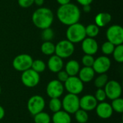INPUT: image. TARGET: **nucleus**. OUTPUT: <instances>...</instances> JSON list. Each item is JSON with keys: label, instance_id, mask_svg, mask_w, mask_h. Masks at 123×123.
I'll use <instances>...</instances> for the list:
<instances>
[{"label": "nucleus", "instance_id": "39448f33", "mask_svg": "<svg viewBox=\"0 0 123 123\" xmlns=\"http://www.w3.org/2000/svg\"><path fill=\"white\" fill-rule=\"evenodd\" d=\"M106 36L107 41L112 43L114 45H122L123 43V27L117 25L110 26L106 32Z\"/></svg>", "mask_w": 123, "mask_h": 123}, {"label": "nucleus", "instance_id": "a19ab883", "mask_svg": "<svg viewBox=\"0 0 123 123\" xmlns=\"http://www.w3.org/2000/svg\"><path fill=\"white\" fill-rule=\"evenodd\" d=\"M34 4L40 6L44 4V0H34Z\"/></svg>", "mask_w": 123, "mask_h": 123}, {"label": "nucleus", "instance_id": "37998d69", "mask_svg": "<svg viewBox=\"0 0 123 123\" xmlns=\"http://www.w3.org/2000/svg\"><path fill=\"white\" fill-rule=\"evenodd\" d=\"M123 123V122H121V123Z\"/></svg>", "mask_w": 123, "mask_h": 123}, {"label": "nucleus", "instance_id": "c756f323", "mask_svg": "<svg viewBox=\"0 0 123 123\" xmlns=\"http://www.w3.org/2000/svg\"><path fill=\"white\" fill-rule=\"evenodd\" d=\"M112 108L113 111L122 114L123 112V99L121 97L112 100Z\"/></svg>", "mask_w": 123, "mask_h": 123}, {"label": "nucleus", "instance_id": "2eb2a0df", "mask_svg": "<svg viewBox=\"0 0 123 123\" xmlns=\"http://www.w3.org/2000/svg\"><path fill=\"white\" fill-rule=\"evenodd\" d=\"M95 110L97 116L103 120L110 118L114 112L111 105L105 102H102L97 104Z\"/></svg>", "mask_w": 123, "mask_h": 123}, {"label": "nucleus", "instance_id": "20e7f679", "mask_svg": "<svg viewBox=\"0 0 123 123\" xmlns=\"http://www.w3.org/2000/svg\"><path fill=\"white\" fill-rule=\"evenodd\" d=\"M62 108L68 114H74L78 110L80 109L79 97L78 95L73 94H67L61 101Z\"/></svg>", "mask_w": 123, "mask_h": 123}, {"label": "nucleus", "instance_id": "bb28decb", "mask_svg": "<svg viewBox=\"0 0 123 123\" xmlns=\"http://www.w3.org/2000/svg\"><path fill=\"white\" fill-rule=\"evenodd\" d=\"M108 81V76L106 74H102L98 76L94 80V86L97 89H102L105 87Z\"/></svg>", "mask_w": 123, "mask_h": 123}, {"label": "nucleus", "instance_id": "1a4fd4ad", "mask_svg": "<svg viewBox=\"0 0 123 123\" xmlns=\"http://www.w3.org/2000/svg\"><path fill=\"white\" fill-rule=\"evenodd\" d=\"M64 89L70 94L78 95L84 90V83L76 76H69L64 82Z\"/></svg>", "mask_w": 123, "mask_h": 123}, {"label": "nucleus", "instance_id": "aec40b11", "mask_svg": "<svg viewBox=\"0 0 123 123\" xmlns=\"http://www.w3.org/2000/svg\"><path fill=\"white\" fill-rule=\"evenodd\" d=\"M112 20V15L107 12H99L98 13L94 19L95 25L99 27H103L108 25Z\"/></svg>", "mask_w": 123, "mask_h": 123}, {"label": "nucleus", "instance_id": "473e14b6", "mask_svg": "<svg viewBox=\"0 0 123 123\" xmlns=\"http://www.w3.org/2000/svg\"><path fill=\"white\" fill-rule=\"evenodd\" d=\"M94 61V58L92 55L85 54L81 59L82 64L84 65V66L86 67H92Z\"/></svg>", "mask_w": 123, "mask_h": 123}, {"label": "nucleus", "instance_id": "e433bc0d", "mask_svg": "<svg viewBox=\"0 0 123 123\" xmlns=\"http://www.w3.org/2000/svg\"><path fill=\"white\" fill-rule=\"evenodd\" d=\"M76 1L79 4H80L82 6L90 5L92 4V2L93 1V0H76Z\"/></svg>", "mask_w": 123, "mask_h": 123}, {"label": "nucleus", "instance_id": "c85d7f7f", "mask_svg": "<svg viewBox=\"0 0 123 123\" xmlns=\"http://www.w3.org/2000/svg\"><path fill=\"white\" fill-rule=\"evenodd\" d=\"M113 58L115 60V61L118 63H123V45H119L115 47L114 51L112 53Z\"/></svg>", "mask_w": 123, "mask_h": 123}, {"label": "nucleus", "instance_id": "cd10ccee", "mask_svg": "<svg viewBox=\"0 0 123 123\" xmlns=\"http://www.w3.org/2000/svg\"><path fill=\"white\" fill-rule=\"evenodd\" d=\"M31 68L34 70L35 71H36L37 73L40 74V73L43 72L45 70L46 65L44 61H43L42 60L37 59V60H35L32 61Z\"/></svg>", "mask_w": 123, "mask_h": 123}, {"label": "nucleus", "instance_id": "4468645a", "mask_svg": "<svg viewBox=\"0 0 123 123\" xmlns=\"http://www.w3.org/2000/svg\"><path fill=\"white\" fill-rule=\"evenodd\" d=\"M98 102L95 99L94 95L86 94L79 99V106L80 109L84 110L86 112L92 111L95 110Z\"/></svg>", "mask_w": 123, "mask_h": 123}, {"label": "nucleus", "instance_id": "5701e85b", "mask_svg": "<svg viewBox=\"0 0 123 123\" xmlns=\"http://www.w3.org/2000/svg\"><path fill=\"white\" fill-rule=\"evenodd\" d=\"M50 116L45 112H40L35 115H34V123H50Z\"/></svg>", "mask_w": 123, "mask_h": 123}, {"label": "nucleus", "instance_id": "b1692460", "mask_svg": "<svg viewBox=\"0 0 123 123\" xmlns=\"http://www.w3.org/2000/svg\"><path fill=\"white\" fill-rule=\"evenodd\" d=\"M48 107L52 112L55 113L56 112H58L62 109L61 100H60L59 98H50Z\"/></svg>", "mask_w": 123, "mask_h": 123}, {"label": "nucleus", "instance_id": "6e6552de", "mask_svg": "<svg viewBox=\"0 0 123 123\" xmlns=\"http://www.w3.org/2000/svg\"><path fill=\"white\" fill-rule=\"evenodd\" d=\"M45 107V99L40 95H33L27 101V110L33 116L40 112H43Z\"/></svg>", "mask_w": 123, "mask_h": 123}, {"label": "nucleus", "instance_id": "4c0bfd02", "mask_svg": "<svg viewBox=\"0 0 123 123\" xmlns=\"http://www.w3.org/2000/svg\"><path fill=\"white\" fill-rule=\"evenodd\" d=\"M91 9H92V7H91L90 5H84V6H83V10L86 13L90 12Z\"/></svg>", "mask_w": 123, "mask_h": 123}, {"label": "nucleus", "instance_id": "a211bd4d", "mask_svg": "<svg viewBox=\"0 0 123 123\" xmlns=\"http://www.w3.org/2000/svg\"><path fill=\"white\" fill-rule=\"evenodd\" d=\"M78 74L79 78L83 83H88L94 79L95 72L92 67L84 66L82 68H80Z\"/></svg>", "mask_w": 123, "mask_h": 123}, {"label": "nucleus", "instance_id": "ea45409f", "mask_svg": "<svg viewBox=\"0 0 123 123\" xmlns=\"http://www.w3.org/2000/svg\"><path fill=\"white\" fill-rule=\"evenodd\" d=\"M56 1H57V2L60 5H64V4H66L70 3V1L71 0H56Z\"/></svg>", "mask_w": 123, "mask_h": 123}, {"label": "nucleus", "instance_id": "4be33fe9", "mask_svg": "<svg viewBox=\"0 0 123 123\" xmlns=\"http://www.w3.org/2000/svg\"><path fill=\"white\" fill-rule=\"evenodd\" d=\"M55 45H54L51 41H44L42 44L40 50L41 52L46 55H52L55 53Z\"/></svg>", "mask_w": 123, "mask_h": 123}, {"label": "nucleus", "instance_id": "423d86ee", "mask_svg": "<svg viewBox=\"0 0 123 123\" xmlns=\"http://www.w3.org/2000/svg\"><path fill=\"white\" fill-rule=\"evenodd\" d=\"M74 52V43H71L68 40H63L58 42L55 45V53L58 57L63 58H69L73 55Z\"/></svg>", "mask_w": 123, "mask_h": 123}, {"label": "nucleus", "instance_id": "9d476101", "mask_svg": "<svg viewBox=\"0 0 123 123\" xmlns=\"http://www.w3.org/2000/svg\"><path fill=\"white\" fill-rule=\"evenodd\" d=\"M40 80V74L32 68L23 71L21 75L22 83L24 86L28 88H33L39 84Z\"/></svg>", "mask_w": 123, "mask_h": 123}, {"label": "nucleus", "instance_id": "f3484780", "mask_svg": "<svg viewBox=\"0 0 123 123\" xmlns=\"http://www.w3.org/2000/svg\"><path fill=\"white\" fill-rule=\"evenodd\" d=\"M48 67L53 73H58L63 67V59L56 55H52L48 61Z\"/></svg>", "mask_w": 123, "mask_h": 123}, {"label": "nucleus", "instance_id": "0eeeda50", "mask_svg": "<svg viewBox=\"0 0 123 123\" xmlns=\"http://www.w3.org/2000/svg\"><path fill=\"white\" fill-rule=\"evenodd\" d=\"M32 61L33 59L31 55L23 53L17 55L14 58L12 61V66L16 71L23 72L27 69L31 68Z\"/></svg>", "mask_w": 123, "mask_h": 123}, {"label": "nucleus", "instance_id": "ddd939ff", "mask_svg": "<svg viewBox=\"0 0 123 123\" xmlns=\"http://www.w3.org/2000/svg\"><path fill=\"white\" fill-rule=\"evenodd\" d=\"M111 66V61L106 55H102L94 59L92 68L95 73L99 74H106Z\"/></svg>", "mask_w": 123, "mask_h": 123}, {"label": "nucleus", "instance_id": "79ce46f5", "mask_svg": "<svg viewBox=\"0 0 123 123\" xmlns=\"http://www.w3.org/2000/svg\"><path fill=\"white\" fill-rule=\"evenodd\" d=\"M1 86H0V94H1Z\"/></svg>", "mask_w": 123, "mask_h": 123}, {"label": "nucleus", "instance_id": "412c9836", "mask_svg": "<svg viewBox=\"0 0 123 123\" xmlns=\"http://www.w3.org/2000/svg\"><path fill=\"white\" fill-rule=\"evenodd\" d=\"M80 65L76 60H71L67 62L65 67V71L69 76H74L79 74Z\"/></svg>", "mask_w": 123, "mask_h": 123}, {"label": "nucleus", "instance_id": "f03ea898", "mask_svg": "<svg viewBox=\"0 0 123 123\" xmlns=\"http://www.w3.org/2000/svg\"><path fill=\"white\" fill-rule=\"evenodd\" d=\"M54 16L53 12L47 7H40L32 14V20L35 27L44 30L50 27L53 22Z\"/></svg>", "mask_w": 123, "mask_h": 123}, {"label": "nucleus", "instance_id": "2f4dec72", "mask_svg": "<svg viewBox=\"0 0 123 123\" xmlns=\"http://www.w3.org/2000/svg\"><path fill=\"white\" fill-rule=\"evenodd\" d=\"M41 37L44 41H50L54 37V32L50 28H46L43 30V32L41 33Z\"/></svg>", "mask_w": 123, "mask_h": 123}, {"label": "nucleus", "instance_id": "dca6fc26", "mask_svg": "<svg viewBox=\"0 0 123 123\" xmlns=\"http://www.w3.org/2000/svg\"><path fill=\"white\" fill-rule=\"evenodd\" d=\"M81 42V48L85 54L93 55L98 51V43L94 38L85 37Z\"/></svg>", "mask_w": 123, "mask_h": 123}, {"label": "nucleus", "instance_id": "393cba45", "mask_svg": "<svg viewBox=\"0 0 123 123\" xmlns=\"http://www.w3.org/2000/svg\"><path fill=\"white\" fill-rule=\"evenodd\" d=\"M86 35L89 37H95L99 33V27L95 24H90L85 27Z\"/></svg>", "mask_w": 123, "mask_h": 123}, {"label": "nucleus", "instance_id": "7c9ffc66", "mask_svg": "<svg viewBox=\"0 0 123 123\" xmlns=\"http://www.w3.org/2000/svg\"><path fill=\"white\" fill-rule=\"evenodd\" d=\"M115 45H114L112 43L109 41L105 42L102 45V51L105 55H109L112 54Z\"/></svg>", "mask_w": 123, "mask_h": 123}, {"label": "nucleus", "instance_id": "c9c22d12", "mask_svg": "<svg viewBox=\"0 0 123 123\" xmlns=\"http://www.w3.org/2000/svg\"><path fill=\"white\" fill-rule=\"evenodd\" d=\"M18 4L22 8H28L34 4V0H18Z\"/></svg>", "mask_w": 123, "mask_h": 123}, {"label": "nucleus", "instance_id": "72a5a7b5", "mask_svg": "<svg viewBox=\"0 0 123 123\" xmlns=\"http://www.w3.org/2000/svg\"><path fill=\"white\" fill-rule=\"evenodd\" d=\"M94 97L97 99V101L99 102H105L106 98H107V96H106L105 90L102 88V89H98L96 91V92H95Z\"/></svg>", "mask_w": 123, "mask_h": 123}, {"label": "nucleus", "instance_id": "a878e982", "mask_svg": "<svg viewBox=\"0 0 123 123\" xmlns=\"http://www.w3.org/2000/svg\"><path fill=\"white\" fill-rule=\"evenodd\" d=\"M75 119L79 123H86L89 120V115L88 112L79 109L75 113Z\"/></svg>", "mask_w": 123, "mask_h": 123}, {"label": "nucleus", "instance_id": "58836bf2", "mask_svg": "<svg viewBox=\"0 0 123 123\" xmlns=\"http://www.w3.org/2000/svg\"><path fill=\"white\" fill-rule=\"evenodd\" d=\"M5 115V111L4 109L0 105V120H1Z\"/></svg>", "mask_w": 123, "mask_h": 123}, {"label": "nucleus", "instance_id": "f704fd0d", "mask_svg": "<svg viewBox=\"0 0 123 123\" xmlns=\"http://www.w3.org/2000/svg\"><path fill=\"white\" fill-rule=\"evenodd\" d=\"M57 77H58V80L60 81L62 83H64L68 78L69 77V76L68 75V74L66 72V71H60L57 73Z\"/></svg>", "mask_w": 123, "mask_h": 123}, {"label": "nucleus", "instance_id": "f8f14e48", "mask_svg": "<svg viewBox=\"0 0 123 123\" xmlns=\"http://www.w3.org/2000/svg\"><path fill=\"white\" fill-rule=\"evenodd\" d=\"M64 85L58 79L50 81L46 86V93L50 98H59L64 92Z\"/></svg>", "mask_w": 123, "mask_h": 123}, {"label": "nucleus", "instance_id": "6ab92c4d", "mask_svg": "<svg viewBox=\"0 0 123 123\" xmlns=\"http://www.w3.org/2000/svg\"><path fill=\"white\" fill-rule=\"evenodd\" d=\"M51 120L53 123H71V117L68 112L64 110H60L53 114Z\"/></svg>", "mask_w": 123, "mask_h": 123}, {"label": "nucleus", "instance_id": "f257e3e1", "mask_svg": "<svg viewBox=\"0 0 123 123\" xmlns=\"http://www.w3.org/2000/svg\"><path fill=\"white\" fill-rule=\"evenodd\" d=\"M56 14L58 20L62 24L69 26L79 22L81 17V11L74 4L68 3L61 5L57 10Z\"/></svg>", "mask_w": 123, "mask_h": 123}, {"label": "nucleus", "instance_id": "7ed1b4c3", "mask_svg": "<svg viewBox=\"0 0 123 123\" xmlns=\"http://www.w3.org/2000/svg\"><path fill=\"white\" fill-rule=\"evenodd\" d=\"M86 37L85 27L81 23L76 22L69 25L66 30L67 40L72 43H80Z\"/></svg>", "mask_w": 123, "mask_h": 123}, {"label": "nucleus", "instance_id": "9b49d317", "mask_svg": "<svg viewBox=\"0 0 123 123\" xmlns=\"http://www.w3.org/2000/svg\"><path fill=\"white\" fill-rule=\"evenodd\" d=\"M106 96L108 99L113 100L119 98L122 95V86L120 84L115 80L108 81L104 89Z\"/></svg>", "mask_w": 123, "mask_h": 123}]
</instances>
